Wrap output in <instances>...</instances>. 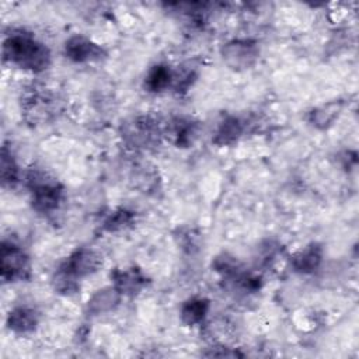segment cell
<instances>
[{"instance_id": "5b68a950", "label": "cell", "mask_w": 359, "mask_h": 359, "mask_svg": "<svg viewBox=\"0 0 359 359\" xmlns=\"http://www.w3.org/2000/svg\"><path fill=\"white\" fill-rule=\"evenodd\" d=\"M0 272L4 282H21L31 276V261L25 250L11 240H3L0 248Z\"/></svg>"}, {"instance_id": "7c38bea8", "label": "cell", "mask_w": 359, "mask_h": 359, "mask_svg": "<svg viewBox=\"0 0 359 359\" xmlns=\"http://www.w3.org/2000/svg\"><path fill=\"white\" fill-rule=\"evenodd\" d=\"M7 328L17 335L32 334L39 324V314L34 307L17 306L7 314Z\"/></svg>"}, {"instance_id": "9c48e42d", "label": "cell", "mask_w": 359, "mask_h": 359, "mask_svg": "<svg viewBox=\"0 0 359 359\" xmlns=\"http://www.w3.org/2000/svg\"><path fill=\"white\" fill-rule=\"evenodd\" d=\"M111 280H112V286H115L122 296H129V297L137 296L149 285L147 276L137 266L114 269L111 272Z\"/></svg>"}, {"instance_id": "277c9868", "label": "cell", "mask_w": 359, "mask_h": 359, "mask_svg": "<svg viewBox=\"0 0 359 359\" xmlns=\"http://www.w3.org/2000/svg\"><path fill=\"white\" fill-rule=\"evenodd\" d=\"M261 55L257 41L251 38L230 39L220 48V56L224 65L234 72H245L252 69Z\"/></svg>"}, {"instance_id": "d6986e66", "label": "cell", "mask_w": 359, "mask_h": 359, "mask_svg": "<svg viewBox=\"0 0 359 359\" xmlns=\"http://www.w3.org/2000/svg\"><path fill=\"white\" fill-rule=\"evenodd\" d=\"M135 222V213L128 209H116L111 212L104 223H102V230L107 233H118L122 230H126L130 227Z\"/></svg>"}, {"instance_id": "e0dca14e", "label": "cell", "mask_w": 359, "mask_h": 359, "mask_svg": "<svg viewBox=\"0 0 359 359\" xmlns=\"http://www.w3.org/2000/svg\"><path fill=\"white\" fill-rule=\"evenodd\" d=\"M144 88L149 93H163L172 87V69L167 65L158 63L149 69L144 77Z\"/></svg>"}, {"instance_id": "8992f818", "label": "cell", "mask_w": 359, "mask_h": 359, "mask_svg": "<svg viewBox=\"0 0 359 359\" xmlns=\"http://www.w3.org/2000/svg\"><path fill=\"white\" fill-rule=\"evenodd\" d=\"M21 108L29 122L42 123L49 121L57 111V100L49 90L34 87L21 101Z\"/></svg>"}, {"instance_id": "52a82bcc", "label": "cell", "mask_w": 359, "mask_h": 359, "mask_svg": "<svg viewBox=\"0 0 359 359\" xmlns=\"http://www.w3.org/2000/svg\"><path fill=\"white\" fill-rule=\"evenodd\" d=\"M102 264H104V258L97 250L90 247H80L74 250L59 265V268L80 282L81 279L98 272Z\"/></svg>"}, {"instance_id": "4fadbf2b", "label": "cell", "mask_w": 359, "mask_h": 359, "mask_svg": "<svg viewBox=\"0 0 359 359\" xmlns=\"http://www.w3.org/2000/svg\"><path fill=\"white\" fill-rule=\"evenodd\" d=\"M210 311V302L202 296H194L185 300L180 309L181 323L187 327L202 325Z\"/></svg>"}, {"instance_id": "8fae6325", "label": "cell", "mask_w": 359, "mask_h": 359, "mask_svg": "<svg viewBox=\"0 0 359 359\" xmlns=\"http://www.w3.org/2000/svg\"><path fill=\"white\" fill-rule=\"evenodd\" d=\"M122 297L123 296L112 285L98 289L87 300L86 313L90 317H98V316L108 314L119 306Z\"/></svg>"}, {"instance_id": "ffe728a7", "label": "cell", "mask_w": 359, "mask_h": 359, "mask_svg": "<svg viewBox=\"0 0 359 359\" xmlns=\"http://www.w3.org/2000/svg\"><path fill=\"white\" fill-rule=\"evenodd\" d=\"M0 171H1V182L3 185H14L20 180V168L18 164L11 153L6 146L1 150V163H0Z\"/></svg>"}, {"instance_id": "7a4b0ae2", "label": "cell", "mask_w": 359, "mask_h": 359, "mask_svg": "<svg viewBox=\"0 0 359 359\" xmlns=\"http://www.w3.org/2000/svg\"><path fill=\"white\" fill-rule=\"evenodd\" d=\"M31 205L38 213L49 215L59 209L63 201V187L48 172L32 170L27 174Z\"/></svg>"}, {"instance_id": "30bf717a", "label": "cell", "mask_w": 359, "mask_h": 359, "mask_svg": "<svg viewBox=\"0 0 359 359\" xmlns=\"http://www.w3.org/2000/svg\"><path fill=\"white\" fill-rule=\"evenodd\" d=\"M163 133L177 147H188L198 137L199 123L188 116H175L163 126Z\"/></svg>"}, {"instance_id": "2e32d148", "label": "cell", "mask_w": 359, "mask_h": 359, "mask_svg": "<svg viewBox=\"0 0 359 359\" xmlns=\"http://www.w3.org/2000/svg\"><path fill=\"white\" fill-rule=\"evenodd\" d=\"M130 181L135 188L140 189L142 192H156L160 184L158 172L156 167L147 163H135L130 168Z\"/></svg>"}, {"instance_id": "9a60e30c", "label": "cell", "mask_w": 359, "mask_h": 359, "mask_svg": "<svg viewBox=\"0 0 359 359\" xmlns=\"http://www.w3.org/2000/svg\"><path fill=\"white\" fill-rule=\"evenodd\" d=\"M244 130H245V125L238 116L227 115L216 126L212 140L215 144L222 146V147L231 146L238 142V139L243 136Z\"/></svg>"}, {"instance_id": "3957f363", "label": "cell", "mask_w": 359, "mask_h": 359, "mask_svg": "<svg viewBox=\"0 0 359 359\" xmlns=\"http://www.w3.org/2000/svg\"><path fill=\"white\" fill-rule=\"evenodd\" d=\"M123 143L132 150H147L160 143L164 137L163 125L150 115L132 116L121 125Z\"/></svg>"}, {"instance_id": "5bb4252c", "label": "cell", "mask_w": 359, "mask_h": 359, "mask_svg": "<svg viewBox=\"0 0 359 359\" xmlns=\"http://www.w3.org/2000/svg\"><path fill=\"white\" fill-rule=\"evenodd\" d=\"M290 264L299 273H314L323 264V248L317 243H311L292 255Z\"/></svg>"}, {"instance_id": "6da1fadb", "label": "cell", "mask_w": 359, "mask_h": 359, "mask_svg": "<svg viewBox=\"0 0 359 359\" xmlns=\"http://www.w3.org/2000/svg\"><path fill=\"white\" fill-rule=\"evenodd\" d=\"M3 59L20 69L41 73L49 67L52 55L49 48L32 34L18 31L4 38Z\"/></svg>"}, {"instance_id": "ba28073f", "label": "cell", "mask_w": 359, "mask_h": 359, "mask_svg": "<svg viewBox=\"0 0 359 359\" xmlns=\"http://www.w3.org/2000/svg\"><path fill=\"white\" fill-rule=\"evenodd\" d=\"M65 56L74 63H94L107 56L101 45L84 35H73L65 42Z\"/></svg>"}, {"instance_id": "ac0fdd59", "label": "cell", "mask_w": 359, "mask_h": 359, "mask_svg": "<svg viewBox=\"0 0 359 359\" xmlns=\"http://www.w3.org/2000/svg\"><path fill=\"white\" fill-rule=\"evenodd\" d=\"M341 111H342L341 101H331V102L323 104L320 107L313 108L309 112V122L317 129H327L338 119Z\"/></svg>"}]
</instances>
